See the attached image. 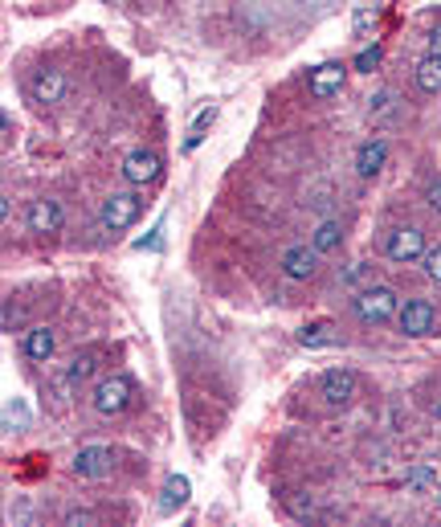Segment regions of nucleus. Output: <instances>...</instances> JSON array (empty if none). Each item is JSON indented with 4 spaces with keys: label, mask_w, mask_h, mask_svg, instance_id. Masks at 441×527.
<instances>
[{
    "label": "nucleus",
    "mask_w": 441,
    "mask_h": 527,
    "mask_svg": "<svg viewBox=\"0 0 441 527\" xmlns=\"http://www.w3.org/2000/svg\"><path fill=\"white\" fill-rule=\"evenodd\" d=\"M135 397V381L127 372H111L103 376V381L95 384V393H90V405H95V413H103V417H119V413L131 405Z\"/></svg>",
    "instance_id": "1"
},
{
    "label": "nucleus",
    "mask_w": 441,
    "mask_h": 527,
    "mask_svg": "<svg viewBox=\"0 0 441 527\" xmlns=\"http://www.w3.org/2000/svg\"><path fill=\"white\" fill-rule=\"evenodd\" d=\"M396 327H401V336H409V339L437 336V311H433L429 298H404L401 311H396Z\"/></svg>",
    "instance_id": "2"
},
{
    "label": "nucleus",
    "mask_w": 441,
    "mask_h": 527,
    "mask_svg": "<svg viewBox=\"0 0 441 527\" xmlns=\"http://www.w3.org/2000/svg\"><path fill=\"white\" fill-rule=\"evenodd\" d=\"M396 311H401V298H396L393 287H368L355 295L360 323H388V319H396Z\"/></svg>",
    "instance_id": "3"
},
{
    "label": "nucleus",
    "mask_w": 441,
    "mask_h": 527,
    "mask_svg": "<svg viewBox=\"0 0 441 527\" xmlns=\"http://www.w3.org/2000/svg\"><path fill=\"white\" fill-rule=\"evenodd\" d=\"M384 254H388V262H401V266L421 262L425 258V233L417 230V225H396V230H388V238H384Z\"/></svg>",
    "instance_id": "4"
},
{
    "label": "nucleus",
    "mask_w": 441,
    "mask_h": 527,
    "mask_svg": "<svg viewBox=\"0 0 441 527\" xmlns=\"http://www.w3.org/2000/svg\"><path fill=\"white\" fill-rule=\"evenodd\" d=\"M139 213H144V197H139L135 188L111 192V197L103 201V225L106 230H127V225L139 221Z\"/></svg>",
    "instance_id": "5"
},
{
    "label": "nucleus",
    "mask_w": 441,
    "mask_h": 527,
    "mask_svg": "<svg viewBox=\"0 0 441 527\" xmlns=\"http://www.w3.org/2000/svg\"><path fill=\"white\" fill-rule=\"evenodd\" d=\"M160 172H163V160H160V152H152V147H135V152L123 160V180L131 184V188H144V184L160 180Z\"/></svg>",
    "instance_id": "6"
},
{
    "label": "nucleus",
    "mask_w": 441,
    "mask_h": 527,
    "mask_svg": "<svg viewBox=\"0 0 441 527\" xmlns=\"http://www.w3.org/2000/svg\"><path fill=\"white\" fill-rule=\"evenodd\" d=\"M355 372L352 368H327L323 376H319V397H323L327 405H352L355 397Z\"/></svg>",
    "instance_id": "7"
},
{
    "label": "nucleus",
    "mask_w": 441,
    "mask_h": 527,
    "mask_svg": "<svg viewBox=\"0 0 441 527\" xmlns=\"http://www.w3.org/2000/svg\"><path fill=\"white\" fill-rule=\"evenodd\" d=\"M25 225H29V233H62V225H66V213H62L58 201H49V197H41V201H29V209H25Z\"/></svg>",
    "instance_id": "8"
},
{
    "label": "nucleus",
    "mask_w": 441,
    "mask_h": 527,
    "mask_svg": "<svg viewBox=\"0 0 441 527\" xmlns=\"http://www.w3.org/2000/svg\"><path fill=\"white\" fill-rule=\"evenodd\" d=\"M98 360H103V347H87V352H78L74 360L66 364V372L58 376V384H54V389H58V397H66L70 389H78L82 381H90V376H95V368H98Z\"/></svg>",
    "instance_id": "9"
},
{
    "label": "nucleus",
    "mask_w": 441,
    "mask_h": 527,
    "mask_svg": "<svg viewBox=\"0 0 441 527\" xmlns=\"http://www.w3.org/2000/svg\"><path fill=\"white\" fill-rule=\"evenodd\" d=\"M74 474L87 482L106 479V474H111V450H106V446H82V450L74 454Z\"/></svg>",
    "instance_id": "10"
},
{
    "label": "nucleus",
    "mask_w": 441,
    "mask_h": 527,
    "mask_svg": "<svg viewBox=\"0 0 441 527\" xmlns=\"http://www.w3.org/2000/svg\"><path fill=\"white\" fill-rule=\"evenodd\" d=\"M344 78H347V66H339V62H323V66L311 70L307 90L315 98H331V95H339V90H344Z\"/></svg>",
    "instance_id": "11"
},
{
    "label": "nucleus",
    "mask_w": 441,
    "mask_h": 527,
    "mask_svg": "<svg viewBox=\"0 0 441 527\" xmlns=\"http://www.w3.org/2000/svg\"><path fill=\"white\" fill-rule=\"evenodd\" d=\"M282 270H287V279H295V282L315 279V270H319V249H315V246H290L287 254H282Z\"/></svg>",
    "instance_id": "12"
},
{
    "label": "nucleus",
    "mask_w": 441,
    "mask_h": 527,
    "mask_svg": "<svg viewBox=\"0 0 441 527\" xmlns=\"http://www.w3.org/2000/svg\"><path fill=\"white\" fill-rule=\"evenodd\" d=\"M33 103H62L66 98V74L62 70H37L29 82Z\"/></svg>",
    "instance_id": "13"
},
{
    "label": "nucleus",
    "mask_w": 441,
    "mask_h": 527,
    "mask_svg": "<svg viewBox=\"0 0 441 527\" xmlns=\"http://www.w3.org/2000/svg\"><path fill=\"white\" fill-rule=\"evenodd\" d=\"M54 352H58V331L54 327H29L25 331V356L33 364H46Z\"/></svg>",
    "instance_id": "14"
},
{
    "label": "nucleus",
    "mask_w": 441,
    "mask_h": 527,
    "mask_svg": "<svg viewBox=\"0 0 441 527\" xmlns=\"http://www.w3.org/2000/svg\"><path fill=\"white\" fill-rule=\"evenodd\" d=\"M298 344L307 347V352H323V347H336L339 344V327L319 319V323H307L298 331Z\"/></svg>",
    "instance_id": "15"
},
{
    "label": "nucleus",
    "mask_w": 441,
    "mask_h": 527,
    "mask_svg": "<svg viewBox=\"0 0 441 527\" xmlns=\"http://www.w3.org/2000/svg\"><path fill=\"white\" fill-rule=\"evenodd\" d=\"M384 160H388V144H384V139H368V144L355 152V172L376 176L384 168Z\"/></svg>",
    "instance_id": "16"
},
{
    "label": "nucleus",
    "mask_w": 441,
    "mask_h": 527,
    "mask_svg": "<svg viewBox=\"0 0 441 527\" xmlns=\"http://www.w3.org/2000/svg\"><path fill=\"white\" fill-rule=\"evenodd\" d=\"M192 495V482L184 479V474H172V479L163 482V495H160V511L163 515H172V511H180L184 503H188Z\"/></svg>",
    "instance_id": "17"
},
{
    "label": "nucleus",
    "mask_w": 441,
    "mask_h": 527,
    "mask_svg": "<svg viewBox=\"0 0 441 527\" xmlns=\"http://www.w3.org/2000/svg\"><path fill=\"white\" fill-rule=\"evenodd\" d=\"M212 123H217V103H209V106L201 111V115L192 119L188 135H184V152H196V147H201V139H204V131H209Z\"/></svg>",
    "instance_id": "18"
},
{
    "label": "nucleus",
    "mask_w": 441,
    "mask_h": 527,
    "mask_svg": "<svg viewBox=\"0 0 441 527\" xmlns=\"http://www.w3.org/2000/svg\"><path fill=\"white\" fill-rule=\"evenodd\" d=\"M417 90L421 95H441V58H425L421 66H417Z\"/></svg>",
    "instance_id": "19"
},
{
    "label": "nucleus",
    "mask_w": 441,
    "mask_h": 527,
    "mask_svg": "<svg viewBox=\"0 0 441 527\" xmlns=\"http://www.w3.org/2000/svg\"><path fill=\"white\" fill-rule=\"evenodd\" d=\"M339 241H344V225H339V221H323L315 230V238H311V246H315L319 254H331V249H339Z\"/></svg>",
    "instance_id": "20"
},
{
    "label": "nucleus",
    "mask_w": 441,
    "mask_h": 527,
    "mask_svg": "<svg viewBox=\"0 0 441 527\" xmlns=\"http://www.w3.org/2000/svg\"><path fill=\"white\" fill-rule=\"evenodd\" d=\"M282 507H287L295 519H311V515H315V503H311V495H282Z\"/></svg>",
    "instance_id": "21"
},
{
    "label": "nucleus",
    "mask_w": 441,
    "mask_h": 527,
    "mask_svg": "<svg viewBox=\"0 0 441 527\" xmlns=\"http://www.w3.org/2000/svg\"><path fill=\"white\" fill-rule=\"evenodd\" d=\"M380 46H368V49H360V54H355V62H352V70H360V74H372L376 66H380Z\"/></svg>",
    "instance_id": "22"
},
{
    "label": "nucleus",
    "mask_w": 441,
    "mask_h": 527,
    "mask_svg": "<svg viewBox=\"0 0 441 527\" xmlns=\"http://www.w3.org/2000/svg\"><path fill=\"white\" fill-rule=\"evenodd\" d=\"M368 25H376V4H360V9H355V17H352V33H355V38H364Z\"/></svg>",
    "instance_id": "23"
},
{
    "label": "nucleus",
    "mask_w": 441,
    "mask_h": 527,
    "mask_svg": "<svg viewBox=\"0 0 441 527\" xmlns=\"http://www.w3.org/2000/svg\"><path fill=\"white\" fill-rule=\"evenodd\" d=\"M29 422V409H25V405L21 401H12V405H4V430H21V425Z\"/></svg>",
    "instance_id": "24"
},
{
    "label": "nucleus",
    "mask_w": 441,
    "mask_h": 527,
    "mask_svg": "<svg viewBox=\"0 0 441 527\" xmlns=\"http://www.w3.org/2000/svg\"><path fill=\"white\" fill-rule=\"evenodd\" d=\"M421 266H425V279H429V282H441V246H437V249H425Z\"/></svg>",
    "instance_id": "25"
},
{
    "label": "nucleus",
    "mask_w": 441,
    "mask_h": 527,
    "mask_svg": "<svg viewBox=\"0 0 441 527\" xmlns=\"http://www.w3.org/2000/svg\"><path fill=\"white\" fill-rule=\"evenodd\" d=\"M66 527H90V523H98V515L95 511H87V507H78V511H66V519H62Z\"/></svg>",
    "instance_id": "26"
},
{
    "label": "nucleus",
    "mask_w": 441,
    "mask_h": 527,
    "mask_svg": "<svg viewBox=\"0 0 441 527\" xmlns=\"http://www.w3.org/2000/svg\"><path fill=\"white\" fill-rule=\"evenodd\" d=\"M429 482H437V479H433V470H429V466H412V470H409V487H412V490L429 487Z\"/></svg>",
    "instance_id": "27"
},
{
    "label": "nucleus",
    "mask_w": 441,
    "mask_h": 527,
    "mask_svg": "<svg viewBox=\"0 0 441 527\" xmlns=\"http://www.w3.org/2000/svg\"><path fill=\"white\" fill-rule=\"evenodd\" d=\"M393 90H380V95H376L372 98V119H384V115H388V111H393Z\"/></svg>",
    "instance_id": "28"
},
{
    "label": "nucleus",
    "mask_w": 441,
    "mask_h": 527,
    "mask_svg": "<svg viewBox=\"0 0 441 527\" xmlns=\"http://www.w3.org/2000/svg\"><path fill=\"white\" fill-rule=\"evenodd\" d=\"M0 327H4V331H17V327H21V307L4 303V315H0Z\"/></svg>",
    "instance_id": "29"
},
{
    "label": "nucleus",
    "mask_w": 441,
    "mask_h": 527,
    "mask_svg": "<svg viewBox=\"0 0 441 527\" xmlns=\"http://www.w3.org/2000/svg\"><path fill=\"white\" fill-rule=\"evenodd\" d=\"M364 274H368V266H364V262H355V266L344 274V282H347V287H352V282H360V279H364Z\"/></svg>",
    "instance_id": "30"
},
{
    "label": "nucleus",
    "mask_w": 441,
    "mask_h": 527,
    "mask_svg": "<svg viewBox=\"0 0 441 527\" xmlns=\"http://www.w3.org/2000/svg\"><path fill=\"white\" fill-rule=\"evenodd\" d=\"M425 201H429V209H433V213H441V180L433 184L429 192H425Z\"/></svg>",
    "instance_id": "31"
},
{
    "label": "nucleus",
    "mask_w": 441,
    "mask_h": 527,
    "mask_svg": "<svg viewBox=\"0 0 441 527\" xmlns=\"http://www.w3.org/2000/svg\"><path fill=\"white\" fill-rule=\"evenodd\" d=\"M429 54H433V58H441V25L429 33Z\"/></svg>",
    "instance_id": "32"
},
{
    "label": "nucleus",
    "mask_w": 441,
    "mask_h": 527,
    "mask_svg": "<svg viewBox=\"0 0 441 527\" xmlns=\"http://www.w3.org/2000/svg\"><path fill=\"white\" fill-rule=\"evenodd\" d=\"M437 511H441V487H437Z\"/></svg>",
    "instance_id": "33"
},
{
    "label": "nucleus",
    "mask_w": 441,
    "mask_h": 527,
    "mask_svg": "<svg viewBox=\"0 0 441 527\" xmlns=\"http://www.w3.org/2000/svg\"><path fill=\"white\" fill-rule=\"evenodd\" d=\"M437 422H441V405H437Z\"/></svg>",
    "instance_id": "34"
}]
</instances>
